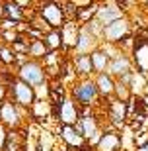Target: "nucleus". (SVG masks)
<instances>
[{"instance_id":"obj_1","label":"nucleus","mask_w":148,"mask_h":151,"mask_svg":"<svg viewBox=\"0 0 148 151\" xmlns=\"http://www.w3.org/2000/svg\"><path fill=\"white\" fill-rule=\"evenodd\" d=\"M39 16L51 29H60L66 24L62 4H59V2H43L39 6Z\"/></svg>"},{"instance_id":"obj_2","label":"nucleus","mask_w":148,"mask_h":151,"mask_svg":"<svg viewBox=\"0 0 148 151\" xmlns=\"http://www.w3.org/2000/svg\"><path fill=\"white\" fill-rule=\"evenodd\" d=\"M98 86L93 81H88V78H84L80 81L78 84H74V88H72V98L78 102V104H82V106H90L93 102L98 100Z\"/></svg>"},{"instance_id":"obj_3","label":"nucleus","mask_w":148,"mask_h":151,"mask_svg":"<svg viewBox=\"0 0 148 151\" xmlns=\"http://www.w3.org/2000/svg\"><path fill=\"white\" fill-rule=\"evenodd\" d=\"M18 78L23 81L25 84H29V86H39V84H43V81H45V71L37 61L31 59V61H25L23 65H20Z\"/></svg>"},{"instance_id":"obj_4","label":"nucleus","mask_w":148,"mask_h":151,"mask_svg":"<svg viewBox=\"0 0 148 151\" xmlns=\"http://www.w3.org/2000/svg\"><path fill=\"white\" fill-rule=\"evenodd\" d=\"M131 34V26H129V20L127 18H121L117 22L109 24L107 28H103V37H105V43H121L123 39L129 37Z\"/></svg>"},{"instance_id":"obj_5","label":"nucleus","mask_w":148,"mask_h":151,"mask_svg":"<svg viewBox=\"0 0 148 151\" xmlns=\"http://www.w3.org/2000/svg\"><path fill=\"white\" fill-rule=\"evenodd\" d=\"M12 96H14V100L20 104V106H33L35 104V88L25 84L23 81H12Z\"/></svg>"},{"instance_id":"obj_6","label":"nucleus","mask_w":148,"mask_h":151,"mask_svg":"<svg viewBox=\"0 0 148 151\" xmlns=\"http://www.w3.org/2000/svg\"><path fill=\"white\" fill-rule=\"evenodd\" d=\"M123 16V10H121V6L117 2H105V4H99L98 8V14H96V20L101 24V28H107L109 24L117 22L121 20Z\"/></svg>"},{"instance_id":"obj_7","label":"nucleus","mask_w":148,"mask_h":151,"mask_svg":"<svg viewBox=\"0 0 148 151\" xmlns=\"http://www.w3.org/2000/svg\"><path fill=\"white\" fill-rule=\"evenodd\" d=\"M57 116H59L62 126H76V122L80 120V112L76 108V102L72 98H64L57 106Z\"/></svg>"},{"instance_id":"obj_8","label":"nucleus","mask_w":148,"mask_h":151,"mask_svg":"<svg viewBox=\"0 0 148 151\" xmlns=\"http://www.w3.org/2000/svg\"><path fill=\"white\" fill-rule=\"evenodd\" d=\"M132 61L138 67L140 75H148V41L146 39H135L132 43Z\"/></svg>"},{"instance_id":"obj_9","label":"nucleus","mask_w":148,"mask_h":151,"mask_svg":"<svg viewBox=\"0 0 148 151\" xmlns=\"http://www.w3.org/2000/svg\"><path fill=\"white\" fill-rule=\"evenodd\" d=\"M96 35L92 34V32H90L88 28H86V26H84L82 29H80V35H78V43H76V47H74V49H76V53L78 55H88L90 51H96V47H98V41H96Z\"/></svg>"},{"instance_id":"obj_10","label":"nucleus","mask_w":148,"mask_h":151,"mask_svg":"<svg viewBox=\"0 0 148 151\" xmlns=\"http://www.w3.org/2000/svg\"><path fill=\"white\" fill-rule=\"evenodd\" d=\"M105 73L109 75L111 78H113V77L121 78V77H125V75H131L132 73V71H131V59L125 57V55H119V57H115V59H111Z\"/></svg>"},{"instance_id":"obj_11","label":"nucleus","mask_w":148,"mask_h":151,"mask_svg":"<svg viewBox=\"0 0 148 151\" xmlns=\"http://www.w3.org/2000/svg\"><path fill=\"white\" fill-rule=\"evenodd\" d=\"M0 122L8 126V128H14L20 122V112H18V106L14 102H2L0 104Z\"/></svg>"},{"instance_id":"obj_12","label":"nucleus","mask_w":148,"mask_h":151,"mask_svg":"<svg viewBox=\"0 0 148 151\" xmlns=\"http://www.w3.org/2000/svg\"><path fill=\"white\" fill-rule=\"evenodd\" d=\"M60 35H62V47L66 49H74L78 43V35H80V29L74 22L66 20V24L60 28Z\"/></svg>"},{"instance_id":"obj_13","label":"nucleus","mask_w":148,"mask_h":151,"mask_svg":"<svg viewBox=\"0 0 148 151\" xmlns=\"http://www.w3.org/2000/svg\"><path fill=\"white\" fill-rule=\"evenodd\" d=\"M60 135H62V139L66 141V145L74 147V149H84L86 143H88L72 126H62V128H60Z\"/></svg>"},{"instance_id":"obj_14","label":"nucleus","mask_w":148,"mask_h":151,"mask_svg":"<svg viewBox=\"0 0 148 151\" xmlns=\"http://www.w3.org/2000/svg\"><path fill=\"white\" fill-rule=\"evenodd\" d=\"M109 116L111 120L121 126V124L125 122V118H129V108H127V102H121V100H111L109 102Z\"/></svg>"},{"instance_id":"obj_15","label":"nucleus","mask_w":148,"mask_h":151,"mask_svg":"<svg viewBox=\"0 0 148 151\" xmlns=\"http://www.w3.org/2000/svg\"><path fill=\"white\" fill-rule=\"evenodd\" d=\"M121 145V137L115 132H107V134H101V139L98 141L96 149L98 151H117Z\"/></svg>"},{"instance_id":"obj_16","label":"nucleus","mask_w":148,"mask_h":151,"mask_svg":"<svg viewBox=\"0 0 148 151\" xmlns=\"http://www.w3.org/2000/svg\"><path fill=\"white\" fill-rule=\"evenodd\" d=\"M93 83H96L98 92L101 96H111L113 92H115V83H113V78H111L107 73H99L98 77H96Z\"/></svg>"},{"instance_id":"obj_17","label":"nucleus","mask_w":148,"mask_h":151,"mask_svg":"<svg viewBox=\"0 0 148 151\" xmlns=\"http://www.w3.org/2000/svg\"><path fill=\"white\" fill-rule=\"evenodd\" d=\"M90 59H92V67L96 73H105V69H107V65H109V57L105 55L101 49H96L93 53H90Z\"/></svg>"},{"instance_id":"obj_18","label":"nucleus","mask_w":148,"mask_h":151,"mask_svg":"<svg viewBox=\"0 0 148 151\" xmlns=\"http://www.w3.org/2000/svg\"><path fill=\"white\" fill-rule=\"evenodd\" d=\"M43 43L47 47V51H57L59 47H62V35H60V29H51L47 32L43 37Z\"/></svg>"},{"instance_id":"obj_19","label":"nucleus","mask_w":148,"mask_h":151,"mask_svg":"<svg viewBox=\"0 0 148 151\" xmlns=\"http://www.w3.org/2000/svg\"><path fill=\"white\" fill-rule=\"evenodd\" d=\"M22 147H23V135H20L18 132H10L6 135L2 151H22Z\"/></svg>"},{"instance_id":"obj_20","label":"nucleus","mask_w":148,"mask_h":151,"mask_svg":"<svg viewBox=\"0 0 148 151\" xmlns=\"http://www.w3.org/2000/svg\"><path fill=\"white\" fill-rule=\"evenodd\" d=\"M74 67H76V71L82 75V77L93 73V67H92V59H90V55H76V57H74Z\"/></svg>"},{"instance_id":"obj_21","label":"nucleus","mask_w":148,"mask_h":151,"mask_svg":"<svg viewBox=\"0 0 148 151\" xmlns=\"http://www.w3.org/2000/svg\"><path fill=\"white\" fill-rule=\"evenodd\" d=\"M28 53L33 57V61H35V59H45L49 51L45 47L43 39H31L29 41V47H28Z\"/></svg>"},{"instance_id":"obj_22","label":"nucleus","mask_w":148,"mask_h":151,"mask_svg":"<svg viewBox=\"0 0 148 151\" xmlns=\"http://www.w3.org/2000/svg\"><path fill=\"white\" fill-rule=\"evenodd\" d=\"M4 16L8 18V20H12V22L18 24V22L23 20V12L16 2H4Z\"/></svg>"},{"instance_id":"obj_23","label":"nucleus","mask_w":148,"mask_h":151,"mask_svg":"<svg viewBox=\"0 0 148 151\" xmlns=\"http://www.w3.org/2000/svg\"><path fill=\"white\" fill-rule=\"evenodd\" d=\"M0 61L4 63V65H12V63L16 61V55H14V51L8 45H0Z\"/></svg>"},{"instance_id":"obj_24","label":"nucleus","mask_w":148,"mask_h":151,"mask_svg":"<svg viewBox=\"0 0 148 151\" xmlns=\"http://www.w3.org/2000/svg\"><path fill=\"white\" fill-rule=\"evenodd\" d=\"M33 114L35 116H47L49 114V102H43V100H39L33 104Z\"/></svg>"},{"instance_id":"obj_25","label":"nucleus","mask_w":148,"mask_h":151,"mask_svg":"<svg viewBox=\"0 0 148 151\" xmlns=\"http://www.w3.org/2000/svg\"><path fill=\"white\" fill-rule=\"evenodd\" d=\"M2 37L12 45V43H16L18 39H20V34H18V29H8V32H2Z\"/></svg>"},{"instance_id":"obj_26","label":"nucleus","mask_w":148,"mask_h":151,"mask_svg":"<svg viewBox=\"0 0 148 151\" xmlns=\"http://www.w3.org/2000/svg\"><path fill=\"white\" fill-rule=\"evenodd\" d=\"M55 63H59V55H57V51H49L45 57V65H55Z\"/></svg>"},{"instance_id":"obj_27","label":"nucleus","mask_w":148,"mask_h":151,"mask_svg":"<svg viewBox=\"0 0 148 151\" xmlns=\"http://www.w3.org/2000/svg\"><path fill=\"white\" fill-rule=\"evenodd\" d=\"M4 98H6V84L0 81V104L4 102Z\"/></svg>"},{"instance_id":"obj_28","label":"nucleus","mask_w":148,"mask_h":151,"mask_svg":"<svg viewBox=\"0 0 148 151\" xmlns=\"http://www.w3.org/2000/svg\"><path fill=\"white\" fill-rule=\"evenodd\" d=\"M16 4L20 6V8H25V6H31V2H29V0H16Z\"/></svg>"},{"instance_id":"obj_29","label":"nucleus","mask_w":148,"mask_h":151,"mask_svg":"<svg viewBox=\"0 0 148 151\" xmlns=\"http://www.w3.org/2000/svg\"><path fill=\"white\" fill-rule=\"evenodd\" d=\"M137 151H148V141H146V143H142V145H138Z\"/></svg>"},{"instance_id":"obj_30","label":"nucleus","mask_w":148,"mask_h":151,"mask_svg":"<svg viewBox=\"0 0 148 151\" xmlns=\"http://www.w3.org/2000/svg\"><path fill=\"white\" fill-rule=\"evenodd\" d=\"M2 18H4V4L0 2V20H2Z\"/></svg>"}]
</instances>
